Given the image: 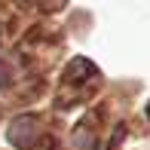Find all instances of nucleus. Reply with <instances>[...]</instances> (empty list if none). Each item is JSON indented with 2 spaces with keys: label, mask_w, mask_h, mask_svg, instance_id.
<instances>
[{
  "label": "nucleus",
  "mask_w": 150,
  "mask_h": 150,
  "mask_svg": "<svg viewBox=\"0 0 150 150\" xmlns=\"http://www.w3.org/2000/svg\"><path fill=\"white\" fill-rule=\"evenodd\" d=\"M98 83V71H95L92 61L77 58L67 64L64 77H61V89H58V104H74V101H83L86 95L95 89Z\"/></svg>",
  "instance_id": "1"
},
{
  "label": "nucleus",
  "mask_w": 150,
  "mask_h": 150,
  "mask_svg": "<svg viewBox=\"0 0 150 150\" xmlns=\"http://www.w3.org/2000/svg\"><path fill=\"white\" fill-rule=\"evenodd\" d=\"M9 141L18 150H34L40 141H43V122L37 117H18L9 126Z\"/></svg>",
  "instance_id": "2"
}]
</instances>
